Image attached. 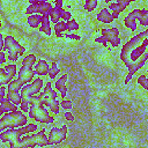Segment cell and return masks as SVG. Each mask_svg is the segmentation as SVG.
I'll use <instances>...</instances> for the list:
<instances>
[{
	"label": "cell",
	"instance_id": "10",
	"mask_svg": "<svg viewBox=\"0 0 148 148\" xmlns=\"http://www.w3.org/2000/svg\"><path fill=\"white\" fill-rule=\"evenodd\" d=\"M67 126L62 125L60 128L58 127H52L50 133H49V145H58L60 142H62L66 136H67Z\"/></svg>",
	"mask_w": 148,
	"mask_h": 148
},
{
	"label": "cell",
	"instance_id": "8",
	"mask_svg": "<svg viewBox=\"0 0 148 148\" xmlns=\"http://www.w3.org/2000/svg\"><path fill=\"white\" fill-rule=\"evenodd\" d=\"M21 44H18V42H16L14 39L13 36L8 35L5 37V47L3 50H7L8 51V60L9 61H17L18 60V57H20V49H21Z\"/></svg>",
	"mask_w": 148,
	"mask_h": 148
},
{
	"label": "cell",
	"instance_id": "9",
	"mask_svg": "<svg viewBox=\"0 0 148 148\" xmlns=\"http://www.w3.org/2000/svg\"><path fill=\"white\" fill-rule=\"evenodd\" d=\"M16 71H17V67L15 64H7L5 65V67H1L0 68V84L1 86L9 84L14 80Z\"/></svg>",
	"mask_w": 148,
	"mask_h": 148
},
{
	"label": "cell",
	"instance_id": "4",
	"mask_svg": "<svg viewBox=\"0 0 148 148\" xmlns=\"http://www.w3.org/2000/svg\"><path fill=\"white\" fill-rule=\"evenodd\" d=\"M28 123V118L22 113V111H14L5 113L0 119V130L1 132L7 128H17L23 127Z\"/></svg>",
	"mask_w": 148,
	"mask_h": 148
},
{
	"label": "cell",
	"instance_id": "19",
	"mask_svg": "<svg viewBox=\"0 0 148 148\" xmlns=\"http://www.w3.org/2000/svg\"><path fill=\"white\" fill-rule=\"evenodd\" d=\"M65 9L64 8H59V7H53L52 8V10H51V13H50V20L54 23V24H57V23H59V20L61 18V15H62V12H64Z\"/></svg>",
	"mask_w": 148,
	"mask_h": 148
},
{
	"label": "cell",
	"instance_id": "36",
	"mask_svg": "<svg viewBox=\"0 0 148 148\" xmlns=\"http://www.w3.org/2000/svg\"><path fill=\"white\" fill-rule=\"evenodd\" d=\"M64 37H67V38L74 39V40H80L81 39V36L80 35H76V34H65Z\"/></svg>",
	"mask_w": 148,
	"mask_h": 148
},
{
	"label": "cell",
	"instance_id": "16",
	"mask_svg": "<svg viewBox=\"0 0 148 148\" xmlns=\"http://www.w3.org/2000/svg\"><path fill=\"white\" fill-rule=\"evenodd\" d=\"M38 30L47 36L51 35V27H50V16L49 15H42L40 16V25Z\"/></svg>",
	"mask_w": 148,
	"mask_h": 148
},
{
	"label": "cell",
	"instance_id": "28",
	"mask_svg": "<svg viewBox=\"0 0 148 148\" xmlns=\"http://www.w3.org/2000/svg\"><path fill=\"white\" fill-rule=\"evenodd\" d=\"M66 27H67V30H71V31H74V30H79L80 29L79 23L74 18H72L68 22H66Z\"/></svg>",
	"mask_w": 148,
	"mask_h": 148
},
{
	"label": "cell",
	"instance_id": "22",
	"mask_svg": "<svg viewBox=\"0 0 148 148\" xmlns=\"http://www.w3.org/2000/svg\"><path fill=\"white\" fill-rule=\"evenodd\" d=\"M53 29H54V32H56V36H57V37H64V36H62V31L67 30L66 22L61 21V22L54 24V28H53Z\"/></svg>",
	"mask_w": 148,
	"mask_h": 148
},
{
	"label": "cell",
	"instance_id": "34",
	"mask_svg": "<svg viewBox=\"0 0 148 148\" xmlns=\"http://www.w3.org/2000/svg\"><path fill=\"white\" fill-rule=\"evenodd\" d=\"M61 18L64 20V22H68L69 20H72V14L67 10H64L62 12V15H61Z\"/></svg>",
	"mask_w": 148,
	"mask_h": 148
},
{
	"label": "cell",
	"instance_id": "6",
	"mask_svg": "<svg viewBox=\"0 0 148 148\" xmlns=\"http://www.w3.org/2000/svg\"><path fill=\"white\" fill-rule=\"evenodd\" d=\"M37 130V125L36 124H28L23 127H17V128H9V130H6L3 132H1L0 134V139L2 142H14V141H17L20 139L21 135L23 134H27L29 132H34Z\"/></svg>",
	"mask_w": 148,
	"mask_h": 148
},
{
	"label": "cell",
	"instance_id": "2",
	"mask_svg": "<svg viewBox=\"0 0 148 148\" xmlns=\"http://www.w3.org/2000/svg\"><path fill=\"white\" fill-rule=\"evenodd\" d=\"M46 145H49V139L45 135V130L42 128L39 132L32 135H24L23 138H20L17 141L10 142L9 148H32L35 146L44 147Z\"/></svg>",
	"mask_w": 148,
	"mask_h": 148
},
{
	"label": "cell",
	"instance_id": "42",
	"mask_svg": "<svg viewBox=\"0 0 148 148\" xmlns=\"http://www.w3.org/2000/svg\"><path fill=\"white\" fill-rule=\"evenodd\" d=\"M119 44H120V38H119V37L111 42V46H118Z\"/></svg>",
	"mask_w": 148,
	"mask_h": 148
},
{
	"label": "cell",
	"instance_id": "1",
	"mask_svg": "<svg viewBox=\"0 0 148 148\" xmlns=\"http://www.w3.org/2000/svg\"><path fill=\"white\" fill-rule=\"evenodd\" d=\"M120 58L133 74L143 67L148 60V29L134 35L123 45Z\"/></svg>",
	"mask_w": 148,
	"mask_h": 148
},
{
	"label": "cell",
	"instance_id": "43",
	"mask_svg": "<svg viewBox=\"0 0 148 148\" xmlns=\"http://www.w3.org/2000/svg\"><path fill=\"white\" fill-rule=\"evenodd\" d=\"M3 47H5V37L0 35V49L3 50Z\"/></svg>",
	"mask_w": 148,
	"mask_h": 148
},
{
	"label": "cell",
	"instance_id": "25",
	"mask_svg": "<svg viewBox=\"0 0 148 148\" xmlns=\"http://www.w3.org/2000/svg\"><path fill=\"white\" fill-rule=\"evenodd\" d=\"M67 79H68V75H67V74H62V75L56 81V89H57V90H60V89H62L64 87H66Z\"/></svg>",
	"mask_w": 148,
	"mask_h": 148
},
{
	"label": "cell",
	"instance_id": "15",
	"mask_svg": "<svg viewBox=\"0 0 148 148\" xmlns=\"http://www.w3.org/2000/svg\"><path fill=\"white\" fill-rule=\"evenodd\" d=\"M0 114H3L5 112H14L17 111V105H15L14 103H12L9 99L5 98L2 101H0Z\"/></svg>",
	"mask_w": 148,
	"mask_h": 148
},
{
	"label": "cell",
	"instance_id": "18",
	"mask_svg": "<svg viewBox=\"0 0 148 148\" xmlns=\"http://www.w3.org/2000/svg\"><path fill=\"white\" fill-rule=\"evenodd\" d=\"M124 24H125V27H126L127 29H130V30H132V31H135V30L138 29L136 18H135L131 13L125 16V18H124Z\"/></svg>",
	"mask_w": 148,
	"mask_h": 148
},
{
	"label": "cell",
	"instance_id": "26",
	"mask_svg": "<svg viewBox=\"0 0 148 148\" xmlns=\"http://www.w3.org/2000/svg\"><path fill=\"white\" fill-rule=\"evenodd\" d=\"M58 73H59V68H58V66H57V62L53 61V62L51 64V67H50V71H49V77H50L51 80H56Z\"/></svg>",
	"mask_w": 148,
	"mask_h": 148
},
{
	"label": "cell",
	"instance_id": "41",
	"mask_svg": "<svg viewBox=\"0 0 148 148\" xmlns=\"http://www.w3.org/2000/svg\"><path fill=\"white\" fill-rule=\"evenodd\" d=\"M132 77H133V73H131V72H128V74H127V76H126V79H125V84H128V82L132 80Z\"/></svg>",
	"mask_w": 148,
	"mask_h": 148
},
{
	"label": "cell",
	"instance_id": "40",
	"mask_svg": "<svg viewBox=\"0 0 148 148\" xmlns=\"http://www.w3.org/2000/svg\"><path fill=\"white\" fill-rule=\"evenodd\" d=\"M0 62H1L2 65H5V64H6V54H5V52H3V51H1V52H0Z\"/></svg>",
	"mask_w": 148,
	"mask_h": 148
},
{
	"label": "cell",
	"instance_id": "23",
	"mask_svg": "<svg viewBox=\"0 0 148 148\" xmlns=\"http://www.w3.org/2000/svg\"><path fill=\"white\" fill-rule=\"evenodd\" d=\"M23 83L18 80V79H15V80H13L9 84H8V87H7V89H9V90H16V91H20L22 88H23Z\"/></svg>",
	"mask_w": 148,
	"mask_h": 148
},
{
	"label": "cell",
	"instance_id": "39",
	"mask_svg": "<svg viewBox=\"0 0 148 148\" xmlns=\"http://www.w3.org/2000/svg\"><path fill=\"white\" fill-rule=\"evenodd\" d=\"M5 94H6V88L3 86H1V88H0V101L5 99Z\"/></svg>",
	"mask_w": 148,
	"mask_h": 148
},
{
	"label": "cell",
	"instance_id": "31",
	"mask_svg": "<svg viewBox=\"0 0 148 148\" xmlns=\"http://www.w3.org/2000/svg\"><path fill=\"white\" fill-rule=\"evenodd\" d=\"M130 3H131V1H128V0H118V1H117V6H118V8H119L120 13H121V12H124V10H125V8H126Z\"/></svg>",
	"mask_w": 148,
	"mask_h": 148
},
{
	"label": "cell",
	"instance_id": "11",
	"mask_svg": "<svg viewBox=\"0 0 148 148\" xmlns=\"http://www.w3.org/2000/svg\"><path fill=\"white\" fill-rule=\"evenodd\" d=\"M34 76H35V69H32L31 67L21 66V68L18 69V77L17 79L23 84H28L31 81H34Z\"/></svg>",
	"mask_w": 148,
	"mask_h": 148
},
{
	"label": "cell",
	"instance_id": "24",
	"mask_svg": "<svg viewBox=\"0 0 148 148\" xmlns=\"http://www.w3.org/2000/svg\"><path fill=\"white\" fill-rule=\"evenodd\" d=\"M138 20H139V23H140L141 25H143V27L148 25V10H146V9H141Z\"/></svg>",
	"mask_w": 148,
	"mask_h": 148
},
{
	"label": "cell",
	"instance_id": "30",
	"mask_svg": "<svg viewBox=\"0 0 148 148\" xmlns=\"http://www.w3.org/2000/svg\"><path fill=\"white\" fill-rule=\"evenodd\" d=\"M25 13L29 14V16H30V15H34V14H38V13H39V8H38L37 5H30V6L27 7Z\"/></svg>",
	"mask_w": 148,
	"mask_h": 148
},
{
	"label": "cell",
	"instance_id": "14",
	"mask_svg": "<svg viewBox=\"0 0 148 148\" xmlns=\"http://www.w3.org/2000/svg\"><path fill=\"white\" fill-rule=\"evenodd\" d=\"M102 37L105 38L106 42L111 43L112 40H114L116 38L119 37V30L117 28H111V29H102L101 30Z\"/></svg>",
	"mask_w": 148,
	"mask_h": 148
},
{
	"label": "cell",
	"instance_id": "32",
	"mask_svg": "<svg viewBox=\"0 0 148 148\" xmlns=\"http://www.w3.org/2000/svg\"><path fill=\"white\" fill-rule=\"evenodd\" d=\"M109 9L112 10V14H113L116 17L120 14V10H119V8H118V6H117V2H111V3L109 5Z\"/></svg>",
	"mask_w": 148,
	"mask_h": 148
},
{
	"label": "cell",
	"instance_id": "44",
	"mask_svg": "<svg viewBox=\"0 0 148 148\" xmlns=\"http://www.w3.org/2000/svg\"><path fill=\"white\" fill-rule=\"evenodd\" d=\"M62 3H64V2H62L61 0H57V1H56V7H59V8H62V7H61V6H62Z\"/></svg>",
	"mask_w": 148,
	"mask_h": 148
},
{
	"label": "cell",
	"instance_id": "37",
	"mask_svg": "<svg viewBox=\"0 0 148 148\" xmlns=\"http://www.w3.org/2000/svg\"><path fill=\"white\" fill-rule=\"evenodd\" d=\"M95 42H96V43H101V44H103L104 46H108V42H106L105 38L102 37V36H101V37H96V38H95Z\"/></svg>",
	"mask_w": 148,
	"mask_h": 148
},
{
	"label": "cell",
	"instance_id": "35",
	"mask_svg": "<svg viewBox=\"0 0 148 148\" xmlns=\"http://www.w3.org/2000/svg\"><path fill=\"white\" fill-rule=\"evenodd\" d=\"M20 108H21V111H22V112H29V110H30V104H29L28 102H22L21 105H20Z\"/></svg>",
	"mask_w": 148,
	"mask_h": 148
},
{
	"label": "cell",
	"instance_id": "17",
	"mask_svg": "<svg viewBox=\"0 0 148 148\" xmlns=\"http://www.w3.org/2000/svg\"><path fill=\"white\" fill-rule=\"evenodd\" d=\"M7 99H9L15 105H21V103L23 102L22 96H21V94H18V91L9 90V89H7Z\"/></svg>",
	"mask_w": 148,
	"mask_h": 148
},
{
	"label": "cell",
	"instance_id": "21",
	"mask_svg": "<svg viewBox=\"0 0 148 148\" xmlns=\"http://www.w3.org/2000/svg\"><path fill=\"white\" fill-rule=\"evenodd\" d=\"M36 62V56L34 54V53H30V54H28V56H25L23 59H22V61H21V66H27V67H31Z\"/></svg>",
	"mask_w": 148,
	"mask_h": 148
},
{
	"label": "cell",
	"instance_id": "7",
	"mask_svg": "<svg viewBox=\"0 0 148 148\" xmlns=\"http://www.w3.org/2000/svg\"><path fill=\"white\" fill-rule=\"evenodd\" d=\"M43 84H44L43 79L37 77L31 83L23 86V88L21 89V96H22L23 102H28L29 103L30 99H31V97L36 96L40 91V89L43 88Z\"/></svg>",
	"mask_w": 148,
	"mask_h": 148
},
{
	"label": "cell",
	"instance_id": "29",
	"mask_svg": "<svg viewBox=\"0 0 148 148\" xmlns=\"http://www.w3.org/2000/svg\"><path fill=\"white\" fill-rule=\"evenodd\" d=\"M136 82L146 90H148V79L146 75H140L138 79H136Z\"/></svg>",
	"mask_w": 148,
	"mask_h": 148
},
{
	"label": "cell",
	"instance_id": "13",
	"mask_svg": "<svg viewBox=\"0 0 148 148\" xmlns=\"http://www.w3.org/2000/svg\"><path fill=\"white\" fill-rule=\"evenodd\" d=\"M49 71H50V67L45 59H39L35 65V73L38 75H42V76L49 75Z\"/></svg>",
	"mask_w": 148,
	"mask_h": 148
},
{
	"label": "cell",
	"instance_id": "3",
	"mask_svg": "<svg viewBox=\"0 0 148 148\" xmlns=\"http://www.w3.org/2000/svg\"><path fill=\"white\" fill-rule=\"evenodd\" d=\"M29 104H30V110H29L30 118H32L42 124H52L54 121V118L46 111V109L44 108V105L40 102L38 96L31 97Z\"/></svg>",
	"mask_w": 148,
	"mask_h": 148
},
{
	"label": "cell",
	"instance_id": "5",
	"mask_svg": "<svg viewBox=\"0 0 148 148\" xmlns=\"http://www.w3.org/2000/svg\"><path fill=\"white\" fill-rule=\"evenodd\" d=\"M38 97H39L40 102L43 103V105L47 106L54 114H58L60 112V103L57 101L58 94L56 92V90L52 89V82L51 81L46 82L43 91L39 92Z\"/></svg>",
	"mask_w": 148,
	"mask_h": 148
},
{
	"label": "cell",
	"instance_id": "20",
	"mask_svg": "<svg viewBox=\"0 0 148 148\" xmlns=\"http://www.w3.org/2000/svg\"><path fill=\"white\" fill-rule=\"evenodd\" d=\"M40 16L42 15H38V14H34V15L28 16V24L31 28H39V25H40Z\"/></svg>",
	"mask_w": 148,
	"mask_h": 148
},
{
	"label": "cell",
	"instance_id": "27",
	"mask_svg": "<svg viewBox=\"0 0 148 148\" xmlns=\"http://www.w3.org/2000/svg\"><path fill=\"white\" fill-rule=\"evenodd\" d=\"M98 5V1L97 0H87L84 1V8L88 10V12H92Z\"/></svg>",
	"mask_w": 148,
	"mask_h": 148
},
{
	"label": "cell",
	"instance_id": "33",
	"mask_svg": "<svg viewBox=\"0 0 148 148\" xmlns=\"http://www.w3.org/2000/svg\"><path fill=\"white\" fill-rule=\"evenodd\" d=\"M60 106L65 110H71L73 108V104H72V101H69V99H62L60 102Z\"/></svg>",
	"mask_w": 148,
	"mask_h": 148
},
{
	"label": "cell",
	"instance_id": "38",
	"mask_svg": "<svg viewBox=\"0 0 148 148\" xmlns=\"http://www.w3.org/2000/svg\"><path fill=\"white\" fill-rule=\"evenodd\" d=\"M65 118H66L68 121H74V120H75V118H74V116L72 114L71 111H66V112H65Z\"/></svg>",
	"mask_w": 148,
	"mask_h": 148
},
{
	"label": "cell",
	"instance_id": "12",
	"mask_svg": "<svg viewBox=\"0 0 148 148\" xmlns=\"http://www.w3.org/2000/svg\"><path fill=\"white\" fill-rule=\"evenodd\" d=\"M96 18L99 21V22H103V23H112L114 18H117L113 14H111L109 12V8L106 7H103L96 15Z\"/></svg>",
	"mask_w": 148,
	"mask_h": 148
}]
</instances>
